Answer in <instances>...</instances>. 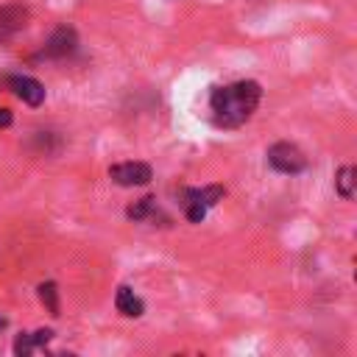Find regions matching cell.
Masks as SVG:
<instances>
[{"label":"cell","mask_w":357,"mask_h":357,"mask_svg":"<svg viewBox=\"0 0 357 357\" xmlns=\"http://www.w3.org/2000/svg\"><path fill=\"white\" fill-rule=\"evenodd\" d=\"M36 290H39V301L47 307V312L59 315V287H56V282H42Z\"/></svg>","instance_id":"obj_11"},{"label":"cell","mask_w":357,"mask_h":357,"mask_svg":"<svg viewBox=\"0 0 357 357\" xmlns=\"http://www.w3.org/2000/svg\"><path fill=\"white\" fill-rule=\"evenodd\" d=\"M6 84L22 103H28V106H42L45 103V86L36 78H31V75H8Z\"/></svg>","instance_id":"obj_5"},{"label":"cell","mask_w":357,"mask_h":357,"mask_svg":"<svg viewBox=\"0 0 357 357\" xmlns=\"http://www.w3.org/2000/svg\"><path fill=\"white\" fill-rule=\"evenodd\" d=\"M53 340V329H36V332H22L17 340H14V354L20 357H28L39 349H45L47 343Z\"/></svg>","instance_id":"obj_8"},{"label":"cell","mask_w":357,"mask_h":357,"mask_svg":"<svg viewBox=\"0 0 357 357\" xmlns=\"http://www.w3.org/2000/svg\"><path fill=\"white\" fill-rule=\"evenodd\" d=\"M259 98H262V86L257 81H237L229 86H215L209 95V109L218 126L237 128L257 112Z\"/></svg>","instance_id":"obj_1"},{"label":"cell","mask_w":357,"mask_h":357,"mask_svg":"<svg viewBox=\"0 0 357 357\" xmlns=\"http://www.w3.org/2000/svg\"><path fill=\"white\" fill-rule=\"evenodd\" d=\"M268 165L273 170H279V173L296 176V173H301L307 167V156L293 142H276V145L268 148Z\"/></svg>","instance_id":"obj_3"},{"label":"cell","mask_w":357,"mask_h":357,"mask_svg":"<svg viewBox=\"0 0 357 357\" xmlns=\"http://www.w3.org/2000/svg\"><path fill=\"white\" fill-rule=\"evenodd\" d=\"M354 184H357V170H354L351 165L340 167V170H337V178H335V187H337L340 198L351 201V198H354Z\"/></svg>","instance_id":"obj_10"},{"label":"cell","mask_w":357,"mask_h":357,"mask_svg":"<svg viewBox=\"0 0 357 357\" xmlns=\"http://www.w3.org/2000/svg\"><path fill=\"white\" fill-rule=\"evenodd\" d=\"M14 123V114L6 109V106H0V128H8Z\"/></svg>","instance_id":"obj_13"},{"label":"cell","mask_w":357,"mask_h":357,"mask_svg":"<svg viewBox=\"0 0 357 357\" xmlns=\"http://www.w3.org/2000/svg\"><path fill=\"white\" fill-rule=\"evenodd\" d=\"M114 307H117V312H123L126 318H139L142 312H145V304H142V298L128 287V284H120L117 287V296H114Z\"/></svg>","instance_id":"obj_9"},{"label":"cell","mask_w":357,"mask_h":357,"mask_svg":"<svg viewBox=\"0 0 357 357\" xmlns=\"http://www.w3.org/2000/svg\"><path fill=\"white\" fill-rule=\"evenodd\" d=\"M25 25H28V8H22L20 3L0 6V42L14 39Z\"/></svg>","instance_id":"obj_6"},{"label":"cell","mask_w":357,"mask_h":357,"mask_svg":"<svg viewBox=\"0 0 357 357\" xmlns=\"http://www.w3.org/2000/svg\"><path fill=\"white\" fill-rule=\"evenodd\" d=\"M153 212H156V198H139L134 206H128V218L131 220H148V218H153Z\"/></svg>","instance_id":"obj_12"},{"label":"cell","mask_w":357,"mask_h":357,"mask_svg":"<svg viewBox=\"0 0 357 357\" xmlns=\"http://www.w3.org/2000/svg\"><path fill=\"white\" fill-rule=\"evenodd\" d=\"M75 45H78L75 31H73V28H59V31H53V36L47 39L42 56H47V59H67L70 53H75Z\"/></svg>","instance_id":"obj_7"},{"label":"cell","mask_w":357,"mask_h":357,"mask_svg":"<svg viewBox=\"0 0 357 357\" xmlns=\"http://www.w3.org/2000/svg\"><path fill=\"white\" fill-rule=\"evenodd\" d=\"M6 324H8V321H6L3 315H0V329H6Z\"/></svg>","instance_id":"obj_14"},{"label":"cell","mask_w":357,"mask_h":357,"mask_svg":"<svg viewBox=\"0 0 357 357\" xmlns=\"http://www.w3.org/2000/svg\"><path fill=\"white\" fill-rule=\"evenodd\" d=\"M109 176L120 187H142V184H148L153 178V170L145 162H123V165H112Z\"/></svg>","instance_id":"obj_4"},{"label":"cell","mask_w":357,"mask_h":357,"mask_svg":"<svg viewBox=\"0 0 357 357\" xmlns=\"http://www.w3.org/2000/svg\"><path fill=\"white\" fill-rule=\"evenodd\" d=\"M181 195H184V215H187V220L190 223H201L206 218V209L215 206L226 195V190L220 184H212V187H201V190L190 187Z\"/></svg>","instance_id":"obj_2"}]
</instances>
